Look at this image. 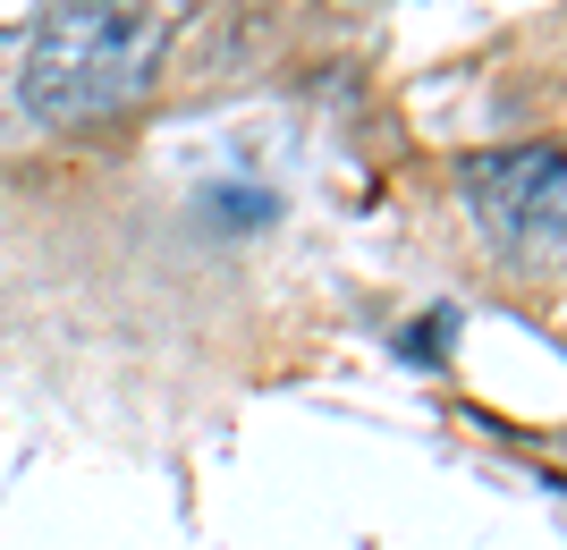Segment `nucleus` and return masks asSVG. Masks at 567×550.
Listing matches in <instances>:
<instances>
[{
  "instance_id": "1",
  "label": "nucleus",
  "mask_w": 567,
  "mask_h": 550,
  "mask_svg": "<svg viewBox=\"0 0 567 550\" xmlns=\"http://www.w3.org/2000/svg\"><path fill=\"white\" fill-rule=\"evenodd\" d=\"M169 25L153 0H60L25 43V111L43 127L111 120L153 85Z\"/></svg>"
},
{
  "instance_id": "4",
  "label": "nucleus",
  "mask_w": 567,
  "mask_h": 550,
  "mask_svg": "<svg viewBox=\"0 0 567 550\" xmlns=\"http://www.w3.org/2000/svg\"><path fill=\"white\" fill-rule=\"evenodd\" d=\"M441 331H450V313H432L424 331H406V356H415V364H432V356H441Z\"/></svg>"
},
{
  "instance_id": "3",
  "label": "nucleus",
  "mask_w": 567,
  "mask_h": 550,
  "mask_svg": "<svg viewBox=\"0 0 567 550\" xmlns=\"http://www.w3.org/2000/svg\"><path fill=\"white\" fill-rule=\"evenodd\" d=\"M213 212L229 220V229H255V220H271V195H246V187H220Z\"/></svg>"
},
{
  "instance_id": "2",
  "label": "nucleus",
  "mask_w": 567,
  "mask_h": 550,
  "mask_svg": "<svg viewBox=\"0 0 567 550\" xmlns=\"http://www.w3.org/2000/svg\"><path fill=\"white\" fill-rule=\"evenodd\" d=\"M466 204L483 212L508 255H559V229H567V162L550 144H517V153H483L466 162Z\"/></svg>"
}]
</instances>
